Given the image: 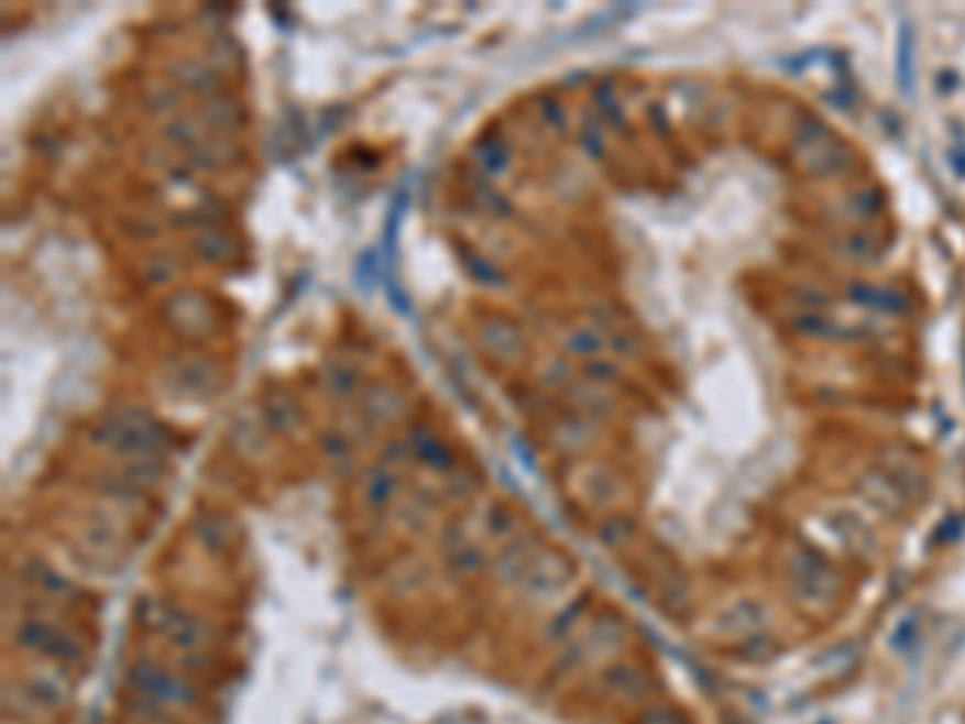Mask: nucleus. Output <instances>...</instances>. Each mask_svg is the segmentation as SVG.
I'll list each match as a JSON object with an SVG mask.
<instances>
[{"label":"nucleus","mask_w":965,"mask_h":724,"mask_svg":"<svg viewBox=\"0 0 965 724\" xmlns=\"http://www.w3.org/2000/svg\"><path fill=\"white\" fill-rule=\"evenodd\" d=\"M90 445L123 461H162L171 448V435L165 426L135 406H123L107 413L97 426L90 428Z\"/></svg>","instance_id":"f257e3e1"},{"label":"nucleus","mask_w":965,"mask_h":724,"mask_svg":"<svg viewBox=\"0 0 965 724\" xmlns=\"http://www.w3.org/2000/svg\"><path fill=\"white\" fill-rule=\"evenodd\" d=\"M127 685L132 699H139L149 709L165 712V715L168 712H190L200 702V692L194 682L152 657H139L129 663Z\"/></svg>","instance_id":"f03ea898"},{"label":"nucleus","mask_w":965,"mask_h":724,"mask_svg":"<svg viewBox=\"0 0 965 724\" xmlns=\"http://www.w3.org/2000/svg\"><path fill=\"white\" fill-rule=\"evenodd\" d=\"M142 625L184 654H200L216 640V625L174 599H152L142 608Z\"/></svg>","instance_id":"7ed1b4c3"},{"label":"nucleus","mask_w":965,"mask_h":724,"mask_svg":"<svg viewBox=\"0 0 965 724\" xmlns=\"http://www.w3.org/2000/svg\"><path fill=\"white\" fill-rule=\"evenodd\" d=\"M13 640H17L23 650L43 657L48 667L65 670V673H68V670H78V667H85L87 663L85 640L78 638L75 632H68L65 625H55V622L43 618L40 612H33V615H26V618L17 622Z\"/></svg>","instance_id":"20e7f679"},{"label":"nucleus","mask_w":965,"mask_h":724,"mask_svg":"<svg viewBox=\"0 0 965 724\" xmlns=\"http://www.w3.org/2000/svg\"><path fill=\"white\" fill-rule=\"evenodd\" d=\"M13 695L30 709V715H58L72 702V685L65 682V670H33L13 682Z\"/></svg>","instance_id":"39448f33"},{"label":"nucleus","mask_w":965,"mask_h":724,"mask_svg":"<svg viewBox=\"0 0 965 724\" xmlns=\"http://www.w3.org/2000/svg\"><path fill=\"white\" fill-rule=\"evenodd\" d=\"M573 493L592 509H615L625 503V480L608 464H577L573 470Z\"/></svg>","instance_id":"423d86ee"},{"label":"nucleus","mask_w":965,"mask_h":724,"mask_svg":"<svg viewBox=\"0 0 965 724\" xmlns=\"http://www.w3.org/2000/svg\"><path fill=\"white\" fill-rule=\"evenodd\" d=\"M171 381V393L180 399H210L219 390V371L207 358H177L165 368Z\"/></svg>","instance_id":"0eeeda50"},{"label":"nucleus","mask_w":965,"mask_h":724,"mask_svg":"<svg viewBox=\"0 0 965 724\" xmlns=\"http://www.w3.org/2000/svg\"><path fill=\"white\" fill-rule=\"evenodd\" d=\"M567 583H570V563L560 555H553V551H545V548L535 555V560L525 570V577L518 580V586L535 602L553 599Z\"/></svg>","instance_id":"6e6552de"},{"label":"nucleus","mask_w":965,"mask_h":724,"mask_svg":"<svg viewBox=\"0 0 965 724\" xmlns=\"http://www.w3.org/2000/svg\"><path fill=\"white\" fill-rule=\"evenodd\" d=\"M406 445H409V454H413V461L421 464V468L435 470V473H458L454 468V451H451V445L435 431V428L428 426H413L406 431Z\"/></svg>","instance_id":"1a4fd4ad"},{"label":"nucleus","mask_w":965,"mask_h":724,"mask_svg":"<svg viewBox=\"0 0 965 724\" xmlns=\"http://www.w3.org/2000/svg\"><path fill=\"white\" fill-rule=\"evenodd\" d=\"M480 344L493 361H503V364H515L525 354V336L518 332L512 319H500V316L480 322Z\"/></svg>","instance_id":"9d476101"},{"label":"nucleus","mask_w":965,"mask_h":724,"mask_svg":"<svg viewBox=\"0 0 965 724\" xmlns=\"http://www.w3.org/2000/svg\"><path fill=\"white\" fill-rule=\"evenodd\" d=\"M358 406H361V419L368 426H390L396 423L403 413H406V403H403V393L396 386H364L361 396H358Z\"/></svg>","instance_id":"9b49d317"},{"label":"nucleus","mask_w":965,"mask_h":724,"mask_svg":"<svg viewBox=\"0 0 965 724\" xmlns=\"http://www.w3.org/2000/svg\"><path fill=\"white\" fill-rule=\"evenodd\" d=\"M399 493H403V480H399L396 468L377 461L361 473V500L368 509H390L399 500Z\"/></svg>","instance_id":"f8f14e48"},{"label":"nucleus","mask_w":965,"mask_h":724,"mask_svg":"<svg viewBox=\"0 0 965 724\" xmlns=\"http://www.w3.org/2000/svg\"><path fill=\"white\" fill-rule=\"evenodd\" d=\"M602 689L622 702H644L654 692V680L630 663H608L602 670Z\"/></svg>","instance_id":"ddd939ff"},{"label":"nucleus","mask_w":965,"mask_h":724,"mask_svg":"<svg viewBox=\"0 0 965 724\" xmlns=\"http://www.w3.org/2000/svg\"><path fill=\"white\" fill-rule=\"evenodd\" d=\"M194 538H197V548L207 551L212 557H226L229 551H235V528L226 515H216V512H204L194 518L190 525Z\"/></svg>","instance_id":"4468645a"},{"label":"nucleus","mask_w":965,"mask_h":724,"mask_svg":"<svg viewBox=\"0 0 965 724\" xmlns=\"http://www.w3.org/2000/svg\"><path fill=\"white\" fill-rule=\"evenodd\" d=\"M592 438H595V419L583 416V413H570V416H563L560 423H553V428H550V445H557L563 454L583 451Z\"/></svg>","instance_id":"2eb2a0df"},{"label":"nucleus","mask_w":965,"mask_h":724,"mask_svg":"<svg viewBox=\"0 0 965 724\" xmlns=\"http://www.w3.org/2000/svg\"><path fill=\"white\" fill-rule=\"evenodd\" d=\"M364 390V377L354 364H344V361H336V364H326L322 371V393L332 399V403H348V399H358Z\"/></svg>","instance_id":"dca6fc26"},{"label":"nucleus","mask_w":965,"mask_h":724,"mask_svg":"<svg viewBox=\"0 0 965 724\" xmlns=\"http://www.w3.org/2000/svg\"><path fill=\"white\" fill-rule=\"evenodd\" d=\"M483 531H486V538H490V541H496V545H508V541H515V538H522V535H525L518 512L512 509V506H503V503H496V506H490V509H486V518H483Z\"/></svg>","instance_id":"f3484780"},{"label":"nucleus","mask_w":965,"mask_h":724,"mask_svg":"<svg viewBox=\"0 0 965 724\" xmlns=\"http://www.w3.org/2000/svg\"><path fill=\"white\" fill-rule=\"evenodd\" d=\"M483 567H490L486 555L476 548V541H451L448 545V570L461 580H470L476 577Z\"/></svg>","instance_id":"a211bd4d"},{"label":"nucleus","mask_w":965,"mask_h":724,"mask_svg":"<svg viewBox=\"0 0 965 724\" xmlns=\"http://www.w3.org/2000/svg\"><path fill=\"white\" fill-rule=\"evenodd\" d=\"M296 423H299V413H296V406L287 396H271L267 399V406H264V426H267V431L290 435Z\"/></svg>","instance_id":"6ab92c4d"},{"label":"nucleus","mask_w":965,"mask_h":724,"mask_svg":"<svg viewBox=\"0 0 965 724\" xmlns=\"http://www.w3.org/2000/svg\"><path fill=\"white\" fill-rule=\"evenodd\" d=\"M322 454H326L332 464L351 461V454H354V435L341 426L329 428V431L322 435Z\"/></svg>","instance_id":"aec40b11"},{"label":"nucleus","mask_w":965,"mask_h":724,"mask_svg":"<svg viewBox=\"0 0 965 724\" xmlns=\"http://www.w3.org/2000/svg\"><path fill=\"white\" fill-rule=\"evenodd\" d=\"M595 535H599L602 548H622V545H628V538L634 535V525L622 515H608V518L599 522Z\"/></svg>","instance_id":"412c9836"},{"label":"nucleus","mask_w":965,"mask_h":724,"mask_svg":"<svg viewBox=\"0 0 965 724\" xmlns=\"http://www.w3.org/2000/svg\"><path fill=\"white\" fill-rule=\"evenodd\" d=\"M637 724H682V718H679L672 709H664V705H660V709H647V712L637 718Z\"/></svg>","instance_id":"4be33fe9"}]
</instances>
